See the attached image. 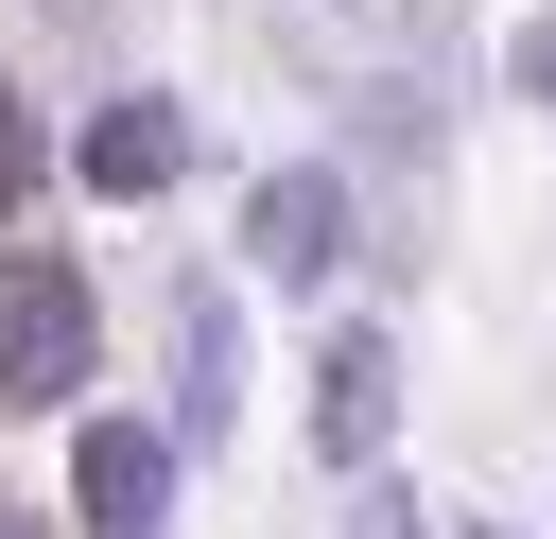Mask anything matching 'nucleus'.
Wrapping results in <instances>:
<instances>
[{"instance_id": "nucleus-1", "label": "nucleus", "mask_w": 556, "mask_h": 539, "mask_svg": "<svg viewBox=\"0 0 556 539\" xmlns=\"http://www.w3.org/2000/svg\"><path fill=\"white\" fill-rule=\"evenodd\" d=\"M87 383V261H0V400Z\"/></svg>"}, {"instance_id": "nucleus-2", "label": "nucleus", "mask_w": 556, "mask_h": 539, "mask_svg": "<svg viewBox=\"0 0 556 539\" xmlns=\"http://www.w3.org/2000/svg\"><path fill=\"white\" fill-rule=\"evenodd\" d=\"M330 243H348V191H330V174H261V191H243V261H261L278 296H313Z\"/></svg>"}, {"instance_id": "nucleus-3", "label": "nucleus", "mask_w": 556, "mask_h": 539, "mask_svg": "<svg viewBox=\"0 0 556 539\" xmlns=\"http://www.w3.org/2000/svg\"><path fill=\"white\" fill-rule=\"evenodd\" d=\"M243 417V313H226V278H191L174 296V435H226Z\"/></svg>"}, {"instance_id": "nucleus-4", "label": "nucleus", "mask_w": 556, "mask_h": 539, "mask_svg": "<svg viewBox=\"0 0 556 539\" xmlns=\"http://www.w3.org/2000/svg\"><path fill=\"white\" fill-rule=\"evenodd\" d=\"M313 435H330L348 469H365V452L400 435V348H382V330H330V383H313Z\"/></svg>"}, {"instance_id": "nucleus-5", "label": "nucleus", "mask_w": 556, "mask_h": 539, "mask_svg": "<svg viewBox=\"0 0 556 539\" xmlns=\"http://www.w3.org/2000/svg\"><path fill=\"white\" fill-rule=\"evenodd\" d=\"M156 504H174V435L87 417V522H104V539H156Z\"/></svg>"}, {"instance_id": "nucleus-6", "label": "nucleus", "mask_w": 556, "mask_h": 539, "mask_svg": "<svg viewBox=\"0 0 556 539\" xmlns=\"http://www.w3.org/2000/svg\"><path fill=\"white\" fill-rule=\"evenodd\" d=\"M174 156H191V122H174L156 87H122V104L87 122V191H174Z\"/></svg>"}, {"instance_id": "nucleus-7", "label": "nucleus", "mask_w": 556, "mask_h": 539, "mask_svg": "<svg viewBox=\"0 0 556 539\" xmlns=\"http://www.w3.org/2000/svg\"><path fill=\"white\" fill-rule=\"evenodd\" d=\"M0 191H35V104L0 87Z\"/></svg>"}, {"instance_id": "nucleus-8", "label": "nucleus", "mask_w": 556, "mask_h": 539, "mask_svg": "<svg viewBox=\"0 0 556 539\" xmlns=\"http://www.w3.org/2000/svg\"><path fill=\"white\" fill-rule=\"evenodd\" d=\"M521 87H539V104H556V17H539V35H521Z\"/></svg>"}, {"instance_id": "nucleus-9", "label": "nucleus", "mask_w": 556, "mask_h": 539, "mask_svg": "<svg viewBox=\"0 0 556 539\" xmlns=\"http://www.w3.org/2000/svg\"><path fill=\"white\" fill-rule=\"evenodd\" d=\"M365 539H417V522H400V504H365Z\"/></svg>"}, {"instance_id": "nucleus-10", "label": "nucleus", "mask_w": 556, "mask_h": 539, "mask_svg": "<svg viewBox=\"0 0 556 539\" xmlns=\"http://www.w3.org/2000/svg\"><path fill=\"white\" fill-rule=\"evenodd\" d=\"M0 539H35V522H0Z\"/></svg>"}]
</instances>
